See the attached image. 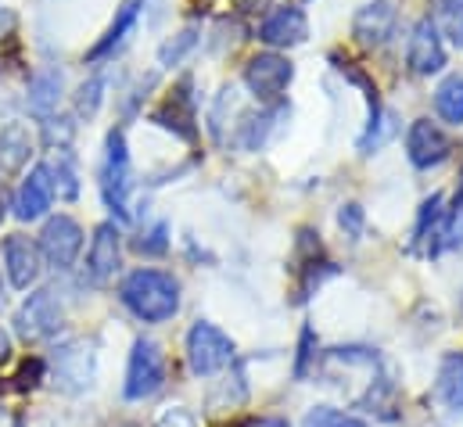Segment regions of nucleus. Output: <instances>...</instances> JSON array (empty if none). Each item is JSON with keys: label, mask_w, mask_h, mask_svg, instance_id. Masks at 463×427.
<instances>
[{"label": "nucleus", "mask_w": 463, "mask_h": 427, "mask_svg": "<svg viewBox=\"0 0 463 427\" xmlns=\"http://www.w3.org/2000/svg\"><path fill=\"white\" fill-rule=\"evenodd\" d=\"M122 306L144 323H165L180 313V280L165 270L140 266L118 284Z\"/></svg>", "instance_id": "1"}, {"label": "nucleus", "mask_w": 463, "mask_h": 427, "mask_svg": "<svg viewBox=\"0 0 463 427\" xmlns=\"http://www.w3.org/2000/svg\"><path fill=\"white\" fill-rule=\"evenodd\" d=\"M47 366H51V384L61 395H83L87 388H94L98 352H94V345L87 337H69L51 352Z\"/></svg>", "instance_id": "2"}, {"label": "nucleus", "mask_w": 463, "mask_h": 427, "mask_svg": "<svg viewBox=\"0 0 463 427\" xmlns=\"http://www.w3.org/2000/svg\"><path fill=\"white\" fill-rule=\"evenodd\" d=\"M165 388V352L155 337H137L129 363H126V381H122V399L126 403H144L155 399Z\"/></svg>", "instance_id": "3"}, {"label": "nucleus", "mask_w": 463, "mask_h": 427, "mask_svg": "<svg viewBox=\"0 0 463 427\" xmlns=\"http://www.w3.org/2000/svg\"><path fill=\"white\" fill-rule=\"evenodd\" d=\"M101 198L112 209L118 223L129 219V191H133V169H129V147L126 133L112 129L105 140V162H101Z\"/></svg>", "instance_id": "4"}, {"label": "nucleus", "mask_w": 463, "mask_h": 427, "mask_svg": "<svg viewBox=\"0 0 463 427\" xmlns=\"http://www.w3.org/2000/svg\"><path fill=\"white\" fill-rule=\"evenodd\" d=\"M237 356L231 334H223L216 323L198 320L187 330V366L194 377H213L220 370H227Z\"/></svg>", "instance_id": "5"}, {"label": "nucleus", "mask_w": 463, "mask_h": 427, "mask_svg": "<svg viewBox=\"0 0 463 427\" xmlns=\"http://www.w3.org/2000/svg\"><path fill=\"white\" fill-rule=\"evenodd\" d=\"M291 80H295V65L277 51L255 54L244 65V87L251 90V98L259 105H277L284 98V90L291 87Z\"/></svg>", "instance_id": "6"}, {"label": "nucleus", "mask_w": 463, "mask_h": 427, "mask_svg": "<svg viewBox=\"0 0 463 427\" xmlns=\"http://www.w3.org/2000/svg\"><path fill=\"white\" fill-rule=\"evenodd\" d=\"M65 320L61 313V302L51 288H40L33 291L18 309H14V334L22 341H43L51 334H58V327Z\"/></svg>", "instance_id": "7"}, {"label": "nucleus", "mask_w": 463, "mask_h": 427, "mask_svg": "<svg viewBox=\"0 0 463 427\" xmlns=\"http://www.w3.org/2000/svg\"><path fill=\"white\" fill-rule=\"evenodd\" d=\"M36 248H40V259L51 270L65 273V270H72V262H76V255L83 248V230H80V223L72 215H51L43 223V230H40V244Z\"/></svg>", "instance_id": "8"}, {"label": "nucleus", "mask_w": 463, "mask_h": 427, "mask_svg": "<svg viewBox=\"0 0 463 427\" xmlns=\"http://www.w3.org/2000/svg\"><path fill=\"white\" fill-rule=\"evenodd\" d=\"M395 25H399V0H370L355 11L352 18V36L363 43V47H388V40L395 36Z\"/></svg>", "instance_id": "9"}, {"label": "nucleus", "mask_w": 463, "mask_h": 427, "mask_svg": "<svg viewBox=\"0 0 463 427\" xmlns=\"http://www.w3.org/2000/svg\"><path fill=\"white\" fill-rule=\"evenodd\" d=\"M406 155H410V162L417 169H435L453 155V144H449V137L442 133L439 122L417 119L410 126V133H406Z\"/></svg>", "instance_id": "10"}, {"label": "nucleus", "mask_w": 463, "mask_h": 427, "mask_svg": "<svg viewBox=\"0 0 463 427\" xmlns=\"http://www.w3.org/2000/svg\"><path fill=\"white\" fill-rule=\"evenodd\" d=\"M4 270H7V284L11 288L29 291L40 280V270H43V259H40L36 241H29L25 233H11L4 241Z\"/></svg>", "instance_id": "11"}, {"label": "nucleus", "mask_w": 463, "mask_h": 427, "mask_svg": "<svg viewBox=\"0 0 463 427\" xmlns=\"http://www.w3.org/2000/svg\"><path fill=\"white\" fill-rule=\"evenodd\" d=\"M406 62L417 76H435L446 69V47L439 36V25L431 18H420L410 33V47H406Z\"/></svg>", "instance_id": "12"}, {"label": "nucleus", "mask_w": 463, "mask_h": 427, "mask_svg": "<svg viewBox=\"0 0 463 427\" xmlns=\"http://www.w3.org/2000/svg\"><path fill=\"white\" fill-rule=\"evenodd\" d=\"M194 83H191V76H184L180 83H176V90H169V98L162 101V108L151 115L162 129H173L176 137H184V140H194L198 137V115H194Z\"/></svg>", "instance_id": "13"}, {"label": "nucleus", "mask_w": 463, "mask_h": 427, "mask_svg": "<svg viewBox=\"0 0 463 427\" xmlns=\"http://www.w3.org/2000/svg\"><path fill=\"white\" fill-rule=\"evenodd\" d=\"M118 259H122V237H118L116 223H101L94 230L90 251H87V280L90 284H109L118 273Z\"/></svg>", "instance_id": "14"}, {"label": "nucleus", "mask_w": 463, "mask_h": 427, "mask_svg": "<svg viewBox=\"0 0 463 427\" xmlns=\"http://www.w3.org/2000/svg\"><path fill=\"white\" fill-rule=\"evenodd\" d=\"M306 36H309V22L298 7H277L259 25V40L266 47H298L306 43Z\"/></svg>", "instance_id": "15"}, {"label": "nucleus", "mask_w": 463, "mask_h": 427, "mask_svg": "<svg viewBox=\"0 0 463 427\" xmlns=\"http://www.w3.org/2000/svg\"><path fill=\"white\" fill-rule=\"evenodd\" d=\"M446 226H449V213H446V198L431 195L420 213H417V226H413V244L410 248H424L428 255H439L446 248Z\"/></svg>", "instance_id": "16"}, {"label": "nucleus", "mask_w": 463, "mask_h": 427, "mask_svg": "<svg viewBox=\"0 0 463 427\" xmlns=\"http://www.w3.org/2000/svg\"><path fill=\"white\" fill-rule=\"evenodd\" d=\"M51 184H47V173H43V166H33L29 169V176L18 184V195H14V215L22 219V223H36V219H43L47 209H51Z\"/></svg>", "instance_id": "17"}, {"label": "nucleus", "mask_w": 463, "mask_h": 427, "mask_svg": "<svg viewBox=\"0 0 463 427\" xmlns=\"http://www.w3.org/2000/svg\"><path fill=\"white\" fill-rule=\"evenodd\" d=\"M140 7H144L140 0H122V4H118L116 18H112V25L105 29V36H101V40H98V43H94V47L87 51V62H90V65H98L101 58H109V54H116L118 47L126 43V36H129V33L137 29V18H140Z\"/></svg>", "instance_id": "18"}, {"label": "nucleus", "mask_w": 463, "mask_h": 427, "mask_svg": "<svg viewBox=\"0 0 463 427\" xmlns=\"http://www.w3.org/2000/svg\"><path fill=\"white\" fill-rule=\"evenodd\" d=\"M61 87H65V76L61 69H40L33 80H29V94H25V105L29 111L43 122L51 115H58V101H61Z\"/></svg>", "instance_id": "19"}, {"label": "nucleus", "mask_w": 463, "mask_h": 427, "mask_svg": "<svg viewBox=\"0 0 463 427\" xmlns=\"http://www.w3.org/2000/svg\"><path fill=\"white\" fill-rule=\"evenodd\" d=\"M435 392H439V399H442V406L449 413H463V348L442 356Z\"/></svg>", "instance_id": "20"}, {"label": "nucleus", "mask_w": 463, "mask_h": 427, "mask_svg": "<svg viewBox=\"0 0 463 427\" xmlns=\"http://www.w3.org/2000/svg\"><path fill=\"white\" fill-rule=\"evenodd\" d=\"M43 173H47V184H51V195H58L61 202H72L80 195V173H76V162L69 151H51L47 162H40Z\"/></svg>", "instance_id": "21"}, {"label": "nucleus", "mask_w": 463, "mask_h": 427, "mask_svg": "<svg viewBox=\"0 0 463 427\" xmlns=\"http://www.w3.org/2000/svg\"><path fill=\"white\" fill-rule=\"evenodd\" d=\"M29 155H33V137H29V129H25L22 122H7V126L0 129V162H4L7 169H22V166L29 162Z\"/></svg>", "instance_id": "22"}, {"label": "nucleus", "mask_w": 463, "mask_h": 427, "mask_svg": "<svg viewBox=\"0 0 463 427\" xmlns=\"http://www.w3.org/2000/svg\"><path fill=\"white\" fill-rule=\"evenodd\" d=\"M435 111L453 122V126H463V76H449L439 83L435 90Z\"/></svg>", "instance_id": "23"}, {"label": "nucleus", "mask_w": 463, "mask_h": 427, "mask_svg": "<svg viewBox=\"0 0 463 427\" xmlns=\"http://www.w3.org/2000/svg\"><path fill=\"white\" fill-rule=\"evenodd\" d=\"M198 25H187V29H180L173 40H165L162 43V51H158V65L162 69H173V65H180L194 47H198Z\"/></svg>", "instance_id": "24"}, {"label": "nucleus", "mask_w": 463, "mask_h": 427, "mask_svg": "<svg viewBox=\"0 0 463 427\" xmlns=\"http://www.w3.org/2000/svg\"><path fill=\"white\" fill-rule=\"evenodd\" d=\"M302 427H366V421L345 410H335V406H313L302 417Z\"/></svg>", "instance_id": "25"}, {"label": "nucleus", "mask_w": 463, "mask_h": 427, "mask_svg": "<svg viewBox=\"0 0 463 427\" xmlns=\"http://www.w3.org/2000/svg\"><path fill=\"white\" fill-rule=\"evenodd\" d=\"M72 133H76V122H72L69 115H51V119H43V140H47L51 151H69Z\"/></svg>", "instance_id": "26"}, {"label": "nucleus", "mask_w": 463, "mask_h": 427, "mask_svg": "<svg viewBox=\"0 0 463 427\" xmlns=\"http://www.w3.org/2000/svg\"><path fill=\"white\" fill-rule=\"evenodd\" d=\"M101 101H105V76H90L76 94V115L80 119H94Z\"/></svg>", "instance_id": "27"}, {"label": "nucleus", "mask_w": 463, "mask_h": 427, "mask_svg": "<svg viewBox=\"0 0 463 427\" xmlns=\"http://www.w3.org/2000/svg\"><path fill=\"white\" fill-rule=\"evenodd\" d=\"M133 248L140 251V255H165L169 251V223H151L137 241H133Z\"/></svg>", "instance_id": "28"}, {"label": "nucleus", "mask_w": 463, "mask_h": 427, "mask_svg": "<svg viewBox=\"0 0 463 427\" xmlns=\"http://www.w3.org/2000/svg\"><path fill=\"white\" fill-rule=\"evenodd\" d=\"M439 18L446 36L463 51V0H439Z\"/></svg>", "instance_id": "29"}, {"label": "nucleus", "mask_w": 463, "mask_h": 427, "mask_svg": "<svg viewBox=\"0 0 463 427\" xmlns=\"http://www.w3.org/2000/svg\"><path fill=\"white\" fill-rule=\"evenodd\" d=\"M43 377H47V359H25L18 366V374H14V388L18 392H33Z\"/></svg>", "instance_id": "30"}, {"label": "nucleus", "mask_w": 463, "mask_h": 427, "mask_svg": "<svg viewBox=\"0 0 463 427\" xmlns=\"http://www.w3.org/2000/svg\"><path fill=\"white\" fill-rule=\"evenodd\" d=\"M313 352H317V334H313V327L306 323V327H302V337H298V359H295V377H306V370H309V363H313Z\"/></svg>", "instance_id": "31"}, {"label": "nucleus", "mask_w": 463, "mask_h": 427, "mask_svg": "<svg viewBox=\"0 0 463 427\" xmlns=\"http://www.w3.org/2000/svg\"><path fill=\"white\" fill-rule=\"evenodd\" d=\"M338 226H342L348 237L355 241V237L363 233V209H359V205H342V213H338Z\"/></svg>", "instance_id": "32"}, {"label": "nucleus", "mask_w": 463, "mask_h": 427, "mask_svg": "<svg viewBox=\"0 0 463 427\" xmlns=\"http://www.w3.org/2000/svg\"><path fill=\"white\" fill-rule=\"evenodd\" d=\"M155 427H198V421H194V413H187L184 406H173V410H165V413L158 417Z\"/></svg>", "instance_id": "33"}, {"label": "nucleus", "mask_w": 463, "mask_h": 427, "mask_svg": "<svg viewBox=\"0 0 463 427\" xmlns=\"http://www.w3.org/2000/svg\"><path fill=\"white\" fill-rule=\"evenodd\" d=\"M14 33V11L11 7H0V40H7Z\"/></svg>", "instance_id": "34"}, {"label": "nucleus", "mask_w": 463, "mask_h": 427, "mask_svg": "<svg viewBox=\"0 0 463 427\" xmlns=\"http://www.w3.org/2000/svg\"><path fill=\"white\" fill-rule=\"evenodd\" d=\"M248 427H291L288 417H255V421H248Z\"/></svg>", "instance_id": "35"}, {"label": "nucleus", "mask_w": 463, "mask_h": 427, "mask_svg": "<svg viewBox=\"0 0 463 427\" xmlns=\"http://www.w3.org/2000/svg\"><path fill=\"white\" fill-rule=\"evenodd\" d=\"M7 359H11V337H7L4 330H0V366H4Z\"/></svg>", "instance_id": "36"}, {"label": "nucleus", "mask_w": 463, "mask_h": 427, "mask_svg": "<svg viewBox=\"0 0 463 427\" xmlns=\"http://www.w3.org/2000/svg\"><path fill=\"white\" fill-rule=\"evenodd\" d=\"M457 209H463V169H460V184H457Z\"/></svg>", "instance_id": "37"}, {"label": "nucleus", "mask_w": 463, "mask_h": 427, "mask_svg": "<svg viewBox=\"0 0 463 427\" xmlns=\"http://www.w3.org/2000/svg\"><path fill=\"white\" fill-rule=\"evenodd\" d=\"M0 427H11V417H7V410L0 406Z\"/></svg>", "instance_id": "38"}, {"label": "nucleus", "mask_w": 463, "mask_h": 427, "mask_svg": "<svg viewBox=\"0 0 463 427\" xmlns=\"http://www.w3.org/2000/svg\"><path fill=\"white\" fill-rule=\"evenodd\" d=\"M0 219H4V198H0Z\"/></svg>", "instance_id": "39"}, {"label": "nucleus", "mask_w": 463, "mask_h": 427, "mask_svg": "<svg viewBox=\"0 0 463 427\" xmlns=\"http://www.w3.org/2000/svg\"><path fill=\"white\" fill-rule=\"evenodd\" d=\"M122 427H133V424H122Z\"/></svg>", "instance_id": "40"}, {"label": "nucleus", "mask_w": 463, "mask_h": 427, "mask_svg": "<svg viewBox=\"0 0 463 427\" xmlns=\"http://www.w3.org/2000/svg\"><path fill=\"white\" fill-rule=\"evenodd\" d=\"M298 4H306V0H298Z\"/></svg>", "instance_id": "41"}]
</instances>
